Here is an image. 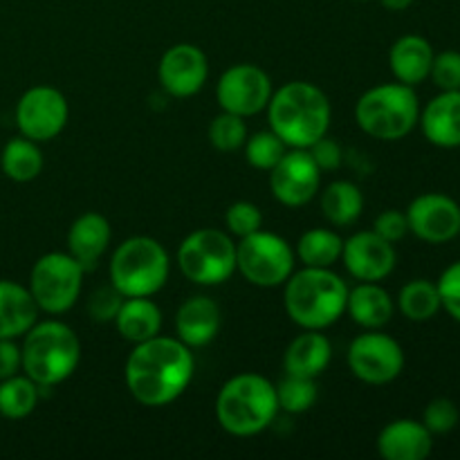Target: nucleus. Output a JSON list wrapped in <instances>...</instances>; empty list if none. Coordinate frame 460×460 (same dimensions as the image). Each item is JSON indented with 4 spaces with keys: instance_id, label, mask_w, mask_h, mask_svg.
Instances as JSON below:
<instances>
[{
    "instance_id": "nucleus-1",
    "label": "nucleus",
    "mask_w": 460,
    "mask_h": 460,
    "mask_svg": "<svg viewBox=\"0 0 460 460\" xmlns=\"http://www.w3.org/2000/svg\"><path fill=\"white\" fill-rule=\"evenodd\" d=\"M196 371L191 349L178 337L155 335L135 344L126 359L124 380L144 407H166L189 389Z\"/></svg>"
},
{
    "instance_id": "nucleus-2",
    "label": "nucleus",
    "mask_w": 460,
    "mask_h": 460,
    "mask_svg": "<svg viewBox=\"0 0 460 460\" xmlns=\"http://www.w3.org/2000/svg\"><path fill=\"white\" fill-rule=\"evenodd\" d=\"M270 130L288 148H310L331 128V102L310 81H288L274 90L268 103Z\"/></svg>"
},
{
    "instance_id": "nucleus-3",
    "label": "nucleus",
    "mask_w": 460,
    "mask_h": 460,
    "mask_svg": "<svg viewBox=\"0 0 460 460\" xmlns=\"http://www.w3.org/2000/svg\"><path fill=\"white\" fill-rule=\"evenodd\" d=\"M283 290V305L304 331H326L346 313L349 286L331 268H305L292 272Z\"/></svg>"
},
{
    "instance_id": "nucleus-4",
    "label": "nucleus",
    "mask_w": 460,
    "mask_h": 460,
    "mask_svg": "<svg viewBox=\"0 0 460 460\" xmlns=\"http://www.w3.org/2000/svg\"><path fill=\"white\" fill-rule=\"evenodd\" d=\"M277 413V386L259 373L234 376L225 382L216 398L218 425L236 438H250L265 431Z\"/></svg>"
},
{
    "instance_id": "nucleus-5",
    "label": "nucleus",
    "mask_w": 460,
    "mask_h": 460,
    "mask_svg": "<svg viewBox=\"0 0 460 460\" xmlns=\"http://www.w3.org/2000/svg\"><path fill=\"white\" fill-rule=\"evenodd\" d=\"M22 373L40 389L66 382L81 362V341L67 323L48 319L36 322L22 335Z\"/></svg>"
},
{
    "instance_id": "nucleus-6",
    "label": "nucleus",
    "mask_w": 460,
    "mask_h": 460,
    "mask_svg": "<svg viewBox=\"0 0 460 460\" xmlns=\"http://www.w3.org/2000/svg\"><path fill=\"white\" fill-rule=\"evenodd\" d=\"M420 119V102L411 85L400 81L368 88L355 103V121L359 128L380 142L404 139Z\"/></svg>"
},
{
    "instance_id": "nucleus-7",
    "label": "nucleus",
    "mask_w": 460,
    "mask_h": 460,
    "mask_svg": "<svg viewBox=\"0 0 460 460\" xmlns=\"http://www.w3.org/2000/svg\"><path fill=\"white\" fill-rule=\"evenodd\" d=\"M108 272L124 296H153L169 281V252L151 236H130L112 252Z\"/></svg>"
},
{
    "instance_id": "nucleus-8",
    "label": "nucleus",
    "mask_w": 460,
    "mask_h": 460,
    "mask_svg": "<svg viewBox=\"0 0 460 460\" xmlns=\"http://www.w3.org/2000/svg\"><path fill=\"white\" fill-rule=\"evenodd\" d=\"M178 268L196 286H220L236 272V243L220 229H196L180 243Z\"/></svg>"
},
{
    "instance_id": "nucleus-9",
    "label": "nucleus",
    "mask_w": 460,
    "mask_h": 460,
    "mask_svg": "<svg viewBox=\"0 0 460 460\" xmlns=\"http://www.w3.org/2000/svg\"><path fill=\"white\" fill-rule=\"evenodd\" d=\"M79 261L67 252H49L34 263L30 272V292L40 313L63 314L75 308L84 288Z\"/></svg>"
},
{
    "instance_id": "nucleus-10",
    "label": "nucleus",
    "mask_w": 460,
    "mask_h": 460,
    "mask_svg": "<svg viewBox=\"0 0 460 460\" xmlns=\"http://www.w3.org/2000/svg\"><path fill=\"white\" fill-rule=\"evenodd\" d=\"M295 250L279 234L259 232L236 243V270L256 288H279L295 272Z\"/></svg>"
},
{
    "instance_id": "nucleus-11",
    "label": "nucleus",
    "mask_w": 460,
    "mask_h": 460,
    "mask_svg": "<svg viewBox=\"0 0 460 460\" xmlns=\"http://www.w3.org/2000/svg\"><path fill=\"white\" fill-rule=\"evenodd\" d=\"M350 373L364 385L385 386L398 380L404 371V350L391 335L367 331L355 337L346 353Z\"/></svg>"
},
{
    "instance_id": "nucleus-12",
    "label": "nucleus",
    "mask_w": 460,
    "mask_h": 460,
    "mask_svg": "<svg viewBox=\"0 0 460 460\" xmlns=\"http://www.w3.org/2000/svg\"><path fill=\"white\" fill-rule=\"evenodd\" d=\"M70 106L61 90L52 85H34L21 94L13 111L18 130L31 142H49L67 126Z\"/></svg>"
},
{
    "instance_id": "nucleus-13",
    "label": "nucleus",
    "mask_w": 460,
    "mask_h": 460,
    "mask_svg": "<svg viewBox=\"0 0 460 460\" xmlns=\"http://www.w3.org/2000/svg\"><path fill=\"white\" fill-rule=\"evenodd\" d=\"M272 79L254 63H236L220 75L216 84V99L220 111L238 117H254L268 108L272 97Z\"/></svg>"
},
{
    "instance_id": "nucleus-14",
    "label": "nucleus",
    "mask_w": 460,
    "mask_h": 460,
    "mask_svg": "<svg viewBox=\"0 0 460 460\" xmlns=\"http://www.w3.org/2000/svg\"><path fill=\"white\" fill-rule=\"evenodd\" d=\"M322 171L308 148H290L270 171V189L281 205L290 209L308 205L317 198Z\"/></svg>"
},
{
    "instance_id": "nucleus-15",
    "label": "nucleus",
    "mask_w": 460,
    "mask_h": 460,
    "mask_svg": "<svg viewBox=\"0 0 460 460\" xmlns=\"http://www.w3.org/2000/svg\"><path fill=\"white\" fill-rule=\"evenodd\" d=\"M409 232L429 245H445L458 238L460 205L445 193H420L407 207Z\"/></svg>"
},
{
    "instance_id": "nucleus-16",
    "label": "nucleus",
    "mask_w": 460,
    "mask_h": 460,
    "mask_svg": "<svg viewBox=\"0 0 460 460\" xmlns=\"http://www.w3.org/2000/svg\"><path fill=\"white\" fill-rule=\"evenodd\" d=\"M209 76L207 54L193 43H178L166 49L157 66V79L166 94L187 99L200 93Z\"/></svg>"
},
{
    "instance_id": "nucleus-17",
    "label": "nucleus",
    "mask_w": 460,
    "mask_h": 460,
    "mask_svg": "<svg viewBox=\"0 0 460 460\" xmlns=\"http://www.w3.org/2000/svg\"><path fill=\"white\" fill-rule=\"evenodd\" d=\"M341 261L355 281L380 283L395 270L398 254L394 243L385 241L373 229H368L346 238L341 247Z\"/></svg>"
},
{
    "instance_id": "nucleus-18",
    "label": "nucleus",
    "mask_w": 460,
    "mask_h": 460,
    "mask_svg": "<svg viewBox=\"0 0 460 460\" xmlns=\"http://www.w3.org/2000/svg\"><path fill=\"white\" fill-rule=\"evenodd\" d=\"M434 449V434L422 420L398 418L377 436V452L385 460H425Z\"/></svg>"
},
{
    "instance_id": "nucleus-19",
    "label": "nucleus",
    "mask_w": 460,
    "mask_h": 460,
    "mask_svg": "<svg viewBox=\"0 0 460 460\" xmlns=\"http://www.w3.org/2000/svg\"><path fill=\"white\" fill-rule=\"evenodd\" d=\"M422 135L438 148L460 146V90H440L420 111Z\"/></svg>"
},
{
    "instance_id": "nucleus-20",
    "label": "nucleus",
    "mask_w": 460,
    "mask_h": 460,
    "mask_svg": "<svg viewBox=\"0 0 460 460\" xmlns=\"http://www.w3.org/2000/svg\"><path fill=\"white\" fill-rule=\"evenodd\" d=\"M220 331V308L205 295L189 296L175 314V332L189 349H202L211 344Z\"/></svg>"
},
{
    "instance_id": "nucleus-21",
    "label": "nucleus",
    "mask_w": 460,
    "mask_h": 460,
    "mask_svg": "<svg viewBox=\"0 0 460 460\" xmlns=\"http://www.w3.org/2000/svg\"><path fill=\"white\" fill-rule=\"evenodd\" d=\"M111 236V223L106 216L97 211H85L67 229V254L75 256L81 268L88 272L97 268L99 259L106 254Z\"/></svg>"
},
{
    "instance_id": "nucleus-22",
    "label": "nucleus",
    "mask_w": 460,
    "mask_h": 460,
    "mask_svg": "<svg viewBox=\"0 0 460 460\" xmlns=\"http://www.w3.org/2000/svg\"><path fill=\"white\" fill-rule=\"evenodd\" d=\"M434 54V48H431V43L425 36H400L389 49V66L395 81H400L404 85H411V88L420 85L422 81L429 79Z\"/></svg>"
},
{
    "instance_id": "nucleus-23",
    "label": "nucleus",
    "mask_w": 460,
    "mask_h": 460,
    "mask_svg": "<svg viewBox=\"0 0 460 460\" xmlns=\"http://www.w3.org/2000/svg\"><path fill=\"white\" fill-rule=\"evenodd\" d=\"M39 305L30 288L0 279V340H18L39 322Z\"/></svg>"
},
{
    "instance_id": "nucleus-24",
    "label": "nucleus",
    "mask_w": 460,
    "mask_h": 460,
    "mask_svg": "<svg viewBox=\"0 0 460 460\" xmlns=\"http://www.w3.org/2000/svg\"><path fill=\"white\" fill-rule=\"evenodd\" d=\"M332 359V346L322 331H304L290 341L283 353V368L288 376L317 380Z\"/></svg>"
},
{
    "instance_id": "nucleus-25",
    "label": "nucleus",
    "mask_w": 460,
    "mask_h": 460,
    "mask_svg": "<svg viewBox=\"0 0 460 460\" xmlns=\"http://www.w3.org/2000/svg\"><path fill=\"white\" fill-rule=\"evenodd\" d=\"M346 313L364 331H380L394 319L395 304L380 283L359 281L353 290H349Z\"/></svg>"
},
{
    "instance_id": "nucleus-26",
    "label": "nucleus",
    "mask_w": 460,
    "mask_h": 460,
    "mask_svg": "<svg viewBox=\"0 0 460 460\" xmlns=\"http://www.w3.org/2000/svg\"><path fill=\"white\" fill-rule=\"evenodd\" d=\"M124 340L139 344L162 331V310L151 296H124L121 308L112 322Z\"/></svg>"
},
{
    "instance_id": "nucleus-27",
    "label": "nucleus",
    "mask_w": 460,
    "mask_h": 460,
    "mask_svg": "<svg viewBox=\"0 0 460 460\" xmlns=\"http://www.w3.org/2000/svg\"><path fill=\"white\" fill-rule=\"evenodd\" d=\"M322 214L332 227H350L364 211V196L358 184L349 180H335L319 196Z\"/></svg>"
},
{
    "instance_id": "nucleus-28",
    "label": "nucleus",
    "mask_w": 460,
    "mask_h": 460,
    "mask_svg": "<svg viewBox=\"0 0 460 460\" xmlns=\"http://www.w3.org/2000/svg\"><path fill=\"white\" fill-rule=\"evenodd\" d=\"M43 153H40L39 142H31L27 137H12L4 144L0 153V169L13 182H31L43 171Z\"/></svg>"
},
{
    "instance_id": "nucleus-29",
    "label": "nucleus",
    "mask_w": 460,
    "mask_h": 460,
    "mask_svg": "<svg viewBox=\"0 0 460 460\" xmlns=\"http://www.w3.org/2000/svg\"><path fill=\"white\" fill-rule=\"evenodd\" d=\"M344 241L337 232L323 227L308 229L299 236L295 254L305 268H332L341 259Z\"/></svg>"
},
{
    "instance_id": "nucleus-30",
    "label": "nucleus",
    "mask_w": 460,
    "mask_h": 460,
    "mask_svg": "<svg viewBox=\"0 0 460 460\" xmlns=\"http://www.w3.org/2000/svg\"><path fill=\"white\" fill-rule=\"evenodd\" d=\"M398 308L409 322H429L443 310L438 286L429 279H413V281L404 283L398 295Z\"/></svg>"
},
{
    "instance_id": "nucleus-31",
    "label": "nucleus",
    "mask_w": 460,
    "mask_h": 460,
    "mask_svg": "<svg viewBox=\"0 0 460 460\" xmlns=\"http://www.w3.org/2000/svg\"><path fill=\"white\" fill-rule=\"evenodd\" d=\"M40 400V386L27 376H12L0 380V416L7 420H22L31 416Z\"/></svg>"
},
{
    "instance_id": "nucleus-32",
    "label": "nucleus",
    "mask_w": 460,
    "mask_h": 460,
    "mask_svg": "<svg viewBox=\"0 0 460 460\" xmlns=\"http://www.w3.org/2000/svg\"><path fill=\"white\" fill-rule=\"evenodd\" d=\"M274 386H277L279 411L292 413V416L310 411L319 398L317 382L310 380V377L288 376L286 373V377Z\"/></svg>"
},
{
    "instance_id": "nucleus-33",
    "label": "nucleus",
    "mask_w": 460,
    "mask_h": 460,
    "mask_svg": "<svg viewBox=\"0 0 460 460\" xmlns=\"http://www.w3.org/2000/svg\"><path fill=\"white\" fill-rule=\"evenodd\" d=\"M243 148H245L247 164L256 171H268V173L279 164V160H281L288 151V146L281 142V137L274 135L270 128L259 130V133H254L252 137H247Z\"/></svg>"
},
{
    "instance_id": "nucleus-34",
    "label": "nucleus",
    "mask_w": 460,
    "mask_h": 460,
    "mask_svg": "<svg viewBox=\"0 0 460 460\" xmlns=\"http://www.w3.org/2000/svg\"><path fill=\"white\" fill-rule=\"evenodd\" d=\"M247 139L245 117H238L234 112H220L209 124V144L220 153H234L243 148Z\"/></svg>"
},
{
    "instance_id": "nucleus-35",
    "label": "nucleus",
    "mask_w": 460,
    "mask_h": 460,
    "mask_svg": "<svg viewBox=\"0 0 460 460\" xmlns=\"http://www.w3.org/2000/svg\"><path fill=\"white\" fill-rule=\"evenodd\" d=\"M225 225H227L229 234H234V236H250V234L263 229V211L254 202L238 200L225 211Z\"/></svg>"
},
{
    "instance_id": "nucleus-36",
    "label": "nucleus",
    "mask_w": 460,
    "mask_h": 460,
    "mask_svg": "<svg viewBox=\"0 0 460 460\" xmlns=\"http://www.w3.org/2000/svg\"><path fill=\"white\" fill-rule=\"evenodd\" d=\"M460 422V411L456 402L449 398H436L431 400L422 413V425L431 431L434 436H445L454 431Z\"/></svg>"
},
{
    "instance_id": "nucleus-37",
    "label": "nucleus",
    "mask_w": 460,
    "mask_h": 460,
    "mask_svg": "<svg viewBox=\"0 0 460 460\" xmlns=\"http://www.w3.org/2000/svg\"><path fill=\"white\" fill-rule=\"evenodd\" d=\"M429 79L438 90H460V52L445 49V52L434 54Z\"/></svg>"
},
{
    "instance_id": "nucleus-38",
    "label": "nucleus",
    "mask_w": 460,
    "mask_h": 460,
    "mask_svg": "<svg viewBox=\"0 0 460 460\" xmlns=\"http://www.w3.org/2000/svg\"><path fill=\"white\" fill-rule=\"evenodd\" d=\"M121 301H124V295H121L117 288L108 286V288H99L90 295L88 301V313L90 317L94 319L97 323H111L115 322L117 313L121 308Z\"/></svg>"
},
{
    "instance_id": "nucleus-39",
    "label": "nucleus",
    "mask_w": 460,
    "mask_h": 460,
    "mask_svg": "<svg viewBox=\"0 0 460 460\" xmlns=\"http://www.w3.org/2000/svg\"><path fill=\"white\" fill-rule=\"evenodd\" d=\"M440 295V305L445 313L460 323V261L449 265L436 281Z\"/></svg>"
},
{
    "instance_id": "nucleus-40",
    "label": "nucleus",
    "mask_w": 460,
    "mask_h": 460,
    "mask_svg": "<svg viewBox=\"0 0 460 460\" xmlns=\"http://www.w3.org/2000/svg\"><path fill=\"white\" fill-rule=\"evenodd\" d=\"M373 232L389 243L402 241V238L409 234L407 214L398 209L382 211V214L376 218V223H373Z\"/></svg>"
},
{
    "instance_id": "nucleus-41",
    "label": "nucleus",
    "mask_w": 460,
    "mask_h": 460,
    "mask_svg": "<svg viewBox=\"0 0 460 460\" xmlns=\"http://www.w3.org/2000/svg\"><path fill=\"white\" fill-rule=\"evenodd\" d=\"M308 151H310V155H313V160L317 162L319 171L340 169L341 160H344V151H341L340 142L331 139L328 135H323L322 139H317V142H314Z\"/></svg>"
},
{
    "instance_id": "nucleus-42",
    "label": "nucleus",
    "mask_w": 460,
    "mask_h": 460,
    "mask_svg": "<svg viewBox=\"0 0 460 460\" xmlns=\"http://www.w3.org/2000/svg\"><path fill=\"white\" fill-rule=\"evenodd\" d=\"M18 371H22L21 346L16 340H0V380L16 376Z\"/></svg>"
},
{
    "instance_id": "nucleus-43",
    "label": "nucleus",
    "mask_w": 460,
    "mask_h": 460,
    "mask_svg": "<svg viewBox=\"0 0 460 460\" xmlns=\"http://www.w3.org/2000/svg\"><path fill=\"white\" fill-rule=\"evenodd\" d=\"M382 7L389 9V12H404V9L411 7L416 0H380Z\"/></svg>"
},
{
    "instance_id": "nucleus-44",
    "label": "nucleus",
    "mask_w": 460,
    "mask_h": 460,
    "mask_svg": "<svg viewBox=\"0 0 460 460\" xmlns=\"http://www.w3.org/2000/svg\"><path fill=\"white\" fill-rule=\"evenodd\" d=\"M355 3H367V0H355Z\"/></svg>"
},
{
    "instance_id": "nucleus-45",
    "label": "nucleus",
    "mask_w": 460,
    "mask_h": 460,
    "mask_svg": "<svg viewBox=\"0 0 460 460\" xmlns=\"http://www.w3.org/2000/svg\"><path fill=\"white\" fill-rule=\"evenodd\" d=\"M458 238H460V232H458Z\"/></svg>"
}]
</instances>
